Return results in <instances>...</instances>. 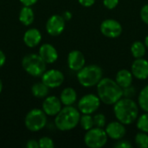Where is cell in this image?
Returning a JSON list of instances; mask_svg holds the SVG:
<instances>
[{
  "label": "cell",
  "mask_w": 148,
  "mask_h": 148,
  "mask_svg": "<svg viewBox=\"0 0 148 148\" xmlns=\"http://www.w3.org/2000/svg\"><path fill=\"white\" fill-rule=\"evenodd\" d=\"M23 6H32L37 3L38 0H19Z\"/></svg>",
  "instance_id": "cell-34"
},
{
  "label": "cell",
  "mask_w": 148,
  "mask_h": 148,
  "mask_svg": "<svg viewBox=\"0 0 148 148\" xmlns=\"http://www.w3.org/2000/svg\"><path fill=\"white\" fill-rule=\"evenodd\" d=\"M108 140V136L105 129L101 127H94L87 131L84 136V143L89 148L103 147Z\"/></svg>",
  "instance_id": "cell-7"
},
{
  "label": "cell",
  "mask_w": 148,
  "mask_h": 148,
  "mask_svg": "<svg viewBox=\"0 0 148 148\" xmlns=\"http://www.w3.org/2000/svg\"><path fill=\"white\" fill-rule=\"evenodd\" d=\"M105 131L108 134V136L114 140H118L122 139L126 134H127V129L124 124L120 122L119 121H111L109 122L106 128Z\"/></svg>",
  "instance_id": "cell-14"
},
{
  "label": "cell",
  "mask_w": 148,
  "mask_h": 148,
  "mask_svg": "<svg viewBox=\"0 0 148 148\" xmlns=\"http://www.w3.org/2000/svg\"><path fill=\"white\" fill-rule=\"evenodd\" d=\"M79 3L84 7H91L95 4V0H78Z\"/></svg>",
  "instance_id": "cell-32"
},
{
  "label": "cell",
  "mask_w": 148,
  "mask_h": 148,
  "mask_svg": "<svg viewBox=\"0 0 148 148\" xmlns=\"http://www.w3.org/2000/svg\"><path fill=\"white\" fill-rule=\"evenodd\" d=\"M140 18L141 20L148 25V3L145 4L140 10Z\"/></svg>",
  "instance_id": "cell-31"
},
{
  "label": "cell",
  "mask_w": 148,
  "mask_h": 148,
  "mask_svg": "<svg viewBox=\"0 0 148 148\" xmlns=\"http://www.w3.org/2000/svg\"><path fill=\"white\" fill-rule=\"evenodd\" d=\"M138 105L144 112H148V84L141 89L139 94Z\"/></svg>",
  "instance_id": "cell-23"
},
{
  "label": "cell",
  "mask_w": 148,
  "mask_h": 148,
  "mask_svg": "<svg viewBox=\"0 0 148 148\" xmlns=\"http://www.w3.org/2000/svg\"><path fill=\"white\" fill-rule=\"evenodd\" d=\"M38 54L47 64L54 63L58 59V52L56 49L50 43H44L41 45Z\"/></svg>",
  "instance_id": "cell-16"
},
{
  "label": "cell",
  "mask_w": 148,
  "mask_h": 148,
  "mask_svg": "<svg viewBox=\"0 0 148 148\" xmlns=\"http://www.w3.org/2000/svg\"><path fill=\"white\" fill-rule=\"evenodd\" d=\"M23 42L29 48L36 47L42 41V34L39 29L32 28L25 31L23 35Z\"/></svg>",
  "instance_id": "cell-17"
},
{
  "label": "cell",
  "mask_w": 148,
  "mask_h": 148,
  "mask_svg": "<svg viewBox=\"0 0 148 148\" xmlns=\"http://www.w3.org/2000/svg\"><path fill=\"white\" fill-rule=\"evenodd\" d=\"M131 72L138 80H147L148 78V61L142 58L135 59L131 66Z\"/></svg>",
  "instance_id": "cell-13"
},
{
  "label": "cell",
  "mask_w": 148,
  "mask_h": 148,
  "mask_svg": "<svg viewBox=\"0 0 148 148\" xmlns=\"http://www.w3.org/2000/svg\"><path fill=\"white\" fill-rule=\"evenodd\" d=\"M86 63V59L84 55L77 49L72 50L68 55V66L69 68L75 72L82 69Z\"/></svg>",
  "instance_id": "cell-15"
},
{
  "label": "cell",
  "mask_w": 148,
  "mask_h": 148,
  "mask_svg": "<svg viewBox=\"0 0 148 148\" xmlns=\"http://www.w3.org/2000/svg\"><path fill=\"white\" fill-rule=\"evenodd\" d=\"M47 124V114L42 109H31L25 116L24 125L26 128L31 132H38L42 130Z\"/></svg>",
  "instance_id": "cell-6"
},
{
  "label": "cell",
  "mask_w": 148,
  "mask_h": 148,
  "mask_svg": "<svg viewBox=\"0 0 148 148\" xmlns=\"http://www.w3.org/2000/svg\"><path fill=\"white\" fill-rule=\"evenodd\" d=\"M101 100L98 95L94 94H88L83 95L78 101V109L81 114H92L95 113L100 106Z\"/></svg>",
  "instance_id": "cell-8"
},
{
  "label": "cell",
  "mask_w": 148,
  "mask_h": 148,
  "mask_svg": "<svg viewBox=\"0 0 148 148\" xmlns=\"http://www.w3.org/2000/svg\"><path fill=\"white\" fill-rule=\"evenodd\" d=\"M80 125L82 128L85 131H88L95 127L94 118L91 114H83L81 115L80 118Z\"/></svg>",
  "instance_id": "cell-24"
},
{
  "label": "cell",
  "mask_w": 148,
  "mask_h": 148,
  "mask_svg": "<svg viewBox=\"0 0 148 148\" xmlns=\"http://www.w3.org/2000/svg\"><path fill=\"white\" fill-rule=\"evenodd\" d=\"M95 127H105L106 126V116L103 114H97L93 116Z\"/></svg>",
  "instance_id": "cell-27"
},
{
  "label": "cell",
  "mask_w": 148,
  "mask_h": 148,
  "mask_svg": "<svg viewBox=\"0 0 148 148\" xmlns=\"http://www.w3.org/2000/svg\"><path fill=\"white\" fill-rule=\"evenodd\" d=\"M60 100L64 106H72L77 100L76 91L73 88H65L60 95Z\"/></svg>",
  "instance_id": "cell-19"
},
{
  "label": "cell",
  "mask_w": 148,
  "mask_h": 148,
  "mask_svg": "<svg viewBox=\"0 0 148 148\" xmlns=\"http://www.w3.org/2000/svg\"><path fill=\"white\" fill-rule=\"evenodd\" d=\"M97 95L106 105H114L123 97V88L109 77L102 78L96 85Z\"/></svg>",
  "instance_id": "cell-2"
},
{
  "label": "cell",
  "mask_w": 148,
  "mask_h": 148,
  "mask_svg": "<svg viewBox=\"0 0 148 148\" xmlns=\"http://www.w3.org/2000/svg\"><path fill=\"white\" fill-rule=\"evenodd\" d=\"M46 62L39 54L26 55L22 60L23 69L31 76L40 77L46 71Z\"/></svg>",
  "instance_id": "cell-5"
},
{
  "label": "cell",
  "mask_w": 148,
  "mask_h": 148,
  "mask_svg": "<svg viewBox=\"0 0 148 148\" xmlns=\"http://www.w3.org/2000/svg\"><path fill=\"white\" fill-rule=\"evenodd\" d=\"M146 50H147V47L145 43H143L140 41H136L133 42L131 46V53L135 59L144 57V56L146 55Z\"/></svg>",
  "instance_id": "cell-22"
},
{
  "label": "cell",
  "mask_w": 148,
  "mask_h": 148,
  "mask_svg": "<svg viewBox=\"0 0 148 148\" xmlns=\"http://www.w3.org/2000/svg\"><path fill=\"white\" fill-rule=\"evenodd\" d=\"M114 147L115 148H132L133 147V145L132 143L129 141V140H118L116 141V143L114 145Z\"/></svg>",
  "instance_id": "cell-29"
},
{
  "label": "cell",
  "mask_w": 148,
  "mask_h": 148,
  "mask_svg": "<svg viewBox=\"0 0 148 148\" xmlns=\"http://www.w3.org/2000/svg\"><path fill=\"white\" fill-rule=\"evenodd\" d=\"M102 69L96 64L84 66L77 72V80L84 88H91L96 86L102 79Z\"/></svg>",
  "instance_id": "cell-4"
},
{
  "label": "cell",
  "mask_w": 148,
  "mask_h": 148,
  "mask_svg": "<svg viewBox=\"0 0 148 148\" xmlns=\"http://www.w3.org/2000/svg\"><path fill=\"white\" fill-rule=\"evenodd\" d=\"M6 62V56L2 49H0V68H2Z\"/></svg>",
  "instance_id": "cell-35"
},
{
  "label": "cell",
  "mask_w": 148,
  "mask_h": 148,
  "mask_svg": "<svg viewBox=\"0 0 148 148\" xmlns=\"http://www.w3.org/2000/svg\"><path fill=\"white\" fill-rule=\"evenodd\" d=\"M38 143L40 148H53L55 147L53 140L49 137H42L38 140Z\"/></svg>",
  "instance_id": "cell-28"
},
{
  "label": "cell",
  "mask_w": 148,
  "mask_h": 148,
  "mask_svg": "<svg viewBox=\"0 0 148 148\" xmlns=\"http://www.w3.org/2000/svg\"><path fill=\"white\" fill-rule=\"evenodd\" d=\"M144 43H145L146 47L148 49V35L146 36V38H145V42Z\"/></svg>",
  "instance_id": "cell-37"
},
{
  "label": "cell",
  "mask_w": 148,
  "mask_h": 148,
  "mask_svg": "<svg viewBox=\"0 0 148 148\" xmlns=\"http://www.w3.org/2000/svg\"><path fill=\"white\" fill-rule=\"evenodd\" d=\"M42 82L49 88H56L63 83L64 75L58 69H49L42 74Z\"/></svg>",
  "instance_id": "cell-10"
},
{
  "label": "cell",
  "mask_w": 148,
  "mask_h": 148,
  "mask_svg": "<svg viewBox=\"0 0 148 148\" xmlns=\"http://www.w3.org/2000/svg\"><path fill=\"white\" fill-rule=\"evenodd\" d=\"M139 105L131 98L122 97L114 104V114L117 121L124 125H131L139 117Z\"/></svg>",
  "instance_id": "cell-1"
},
{
  "label": "cell",
  "mask_w": 148,
  "mask_h": 148,
  "mask_svg": "<svg viewBox=\"0 0 148 148\" xmlns=\"http://www.w3.org/2000/svg\"><path fill=\"white\" fill-rule=\"evenodd\" d=\"M62 16L63 18L65 19V21H69L72 18V13L69 12V11H65L63 14H62Z\"/></svg>",
  "instance_id": "cell-36"
},
{
  "label": "cell",
  "mask_w": 148,
  "mask_h": 148,
  "mask_svg": "<svg viewBox=\"0 0 148 148\" xmlns=\"http://www.w3.org/2000/svg\"><path fill=\"white\" fill-rule=\"evenodd\" d=\"M65 29V19L61 15H52L46 23V30L52 36H60Z\"/></svg>",
  "instance_id": "cell-11"
},
{
  "label": "cell",
  "mask_w": 148,
  "mask_h": 148,
  "mask_svg": "<svg viewBox=\"0 0 148 148\" xmlns=\"http://www.w3.org/2000/svg\"><path fill=\"white\" fill-rule=\"evenodd\" d=\"M26 147L28 148H39V143L36 140H29L27 142Z\"/></svg>",
  "instance_id": "cell-33"
},
{
  "label": "cell",
  "mask_w": 148,
  "mask_h": 148,
  "mask_svg": "<svg viewBox=\"0 0 148 148\" xmlns=\"http://www.w3.org/2000/svg\"><path fill=\"white\" fill-rule=\"evenodd\" d=\"M120 0H103V5L108 10H114L119 4Z\"/></svg>",
  "instance_id": "cell-30"
},
{
  "label": "cell",
  "mask_w": 148,
  "mask_h": 148,
  "mask_svg": "<svg viewBox=\"0 0 148 148\" xmlns=\"http://www.w3.org/2000/svg\"><path fill=\"white\" fill-rule=\"evenodd\" d=\"M101 32L103 36L108 38H117L122 33L121 24L114 19H106L100 26Z\"/></svg>",
  "instance_id": "cell-9"
},
{
  "label": "cell",
  "mask_w": 148,
  "mask_h": 148,
  "mask_svg": "<svg viewBox=\"0 0 148 148\" xmlns=\"http://www.w3.org/2000/svg\"><path fill=\"white\" fill-rule=\"evenodd\" d=\"M60 98L50 95L46 96L42 102V110L48 116H56L62 108Z\"/></svg>",
  "instance_id": "cell-12"
},
{
  "label": "cell",
  "mask_w": 148,
  "mask_h": 148,
  "mask_svg": "<svg viewBox=\"0 0 148 148\" xmlns=\"http://www.w3.org/2000/svg\"><path fill=\"white\" fill-rule=\"evenodd\" d=\"M35 20V13L31 6H23L19 13V21L24 26H29Z\"/></svg>",
  "instance_id": "cell-20"
},
{
  "label": "cell",
  "mask_w": 148,
  "mask_h": 148,
  "mask_svg": "<svg viewBox=\"0 0 148 148\" xmlns=\"http://www.w3.org/2000/svg\"><path fill=\"white\" fill-rule=\"evenodd\" d=\"M49 92V88L47 87L42 82L35 83L31 87V93L36 98H44L48 96Z\"/></svg>",
  "instance_id": "cell-21"
},
{
  "label": "cell",
  "mask_w": 148,
  "mask_h": 148,
  "mask_svg": "<svg viewBox=\"0 0 148 148\" xmlns=\"http://www.w3.org/2000/svg\"><path fill=\"white\" fill-rule=\"evenodd\" d=\"M81 112L72 106H65L56 115L55 125L60 131H70L80 123Z\"/></svg>",
  "instance_id": "cell-3"
},
{
  "label": "cell",
  "mask_w": 148,
  "mask_h": 148,
  "mask_svg": "<svg viewBox=\"0 0 148 148\" xmlns=\"http://www.w3.org/2000/svg\"><path fill=\"white\" fill-rule=\"evenodd\" d=\"M136 127L140 131L148 134V112H145V114L138 117L136 121Z\"/></svg>",
  "instance_id": "cell-25"
},
{
  "label": "cell",
  "mask_w": 148,
  "mask_h": 148,
  "mask_svg": "<svg viewBox=\"0 0 148 148\" xmlns=\"http://www.w3.org/2000/svg\"><path fill=\"white\" fill-rule=\"evenodd\" d=\"M134 142L138 147L148 148V134L140 131L135 135Z\"/></svg>",
  "instance_id": "cell-26"
},
{
  "label": "cell",
  "mask_w": 148,
  "mask_h": 148,
  "mask_svg": "<svg viewBox=\"0 0 148 148\" xmlns=\"http://www.w3.org/2000/svg\"><path fill=\"white\" fill-rule=\"evenodd\" d=\"M2 90H3V82L0 79V94L2 93Z\"/></svg>",
  "instance_id": "cell-38"
},
{
  "label": "cell",
  "mask_w": 148,
  "mask_h": 148,
  "mask_svg": "<svg viewBox=\"0 0 148 148\" xmlns=\"http://www.w3.org/2000/svg\"><path fill=\"white\" fill-rule=\"evenodd\" d=\"M134 80V75L131 71L127 69H121L117 72L115 75V82L123 89L132 86Z\"/></svg>",
  "instance_id": "cell-18"
}]
</instances>
